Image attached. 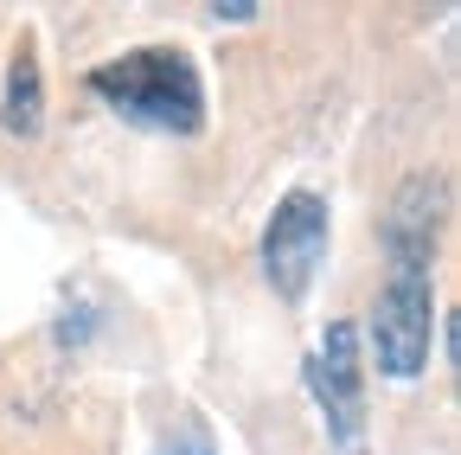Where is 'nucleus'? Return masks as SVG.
Listing matches in <instances>:
<instances>
[{
	"label": "nucleus",
	"mask_w": 461,
	"mask_h": 455,
	"mask_svg": "<svg viewBox=\"0 0 461 455\" xmlns=\"http://www.w3.org/2000/svg\"><path fill=\"white\" fill-rule=\"evenodd\" d=\"M90 90L141 129H160V135H199L205 129V84L180 45L122 51V59L90 71Z\"/></svg>",
	"instance_id": "obj_1"
},
{
	"label": "nucleus",
	"mask_w": 461,
	"mask_h": 455,
	"mask_svg": "<svg viewBox=\"0 0 461 455\" xmlns=\"http://www.w3.org/2000/svg\"><path fill=\"white\" fill-rule=\"evenodd\" d=\"M429 333H436V296H429V269L391 263L384 296L372 314V340H378V372L391 378H417L429 366Z\"/></svg>",
	"instance_id": "obj_2"
},
{
	"label": "nucleus",
	"mask_w": 461,
	"mask_h": 455,
	"mask_svg": "<svg viewBox=\"0 0 461 455\" xmlns=\"http://www.w3.org/2000/svg\"><path fill=\"white\" fill-rule=\"evenodd\" d=\"M327 263V199L321 193H288L269 212V232H263V276L282 302H302L314 269Z\"/></svg>",
	"instance_id": "obj_3"
},
{
	"label": "nucleus",
	"mask_w": 461,
	"mask_h": 455,
	"mask_svg": "<svg viewBox=\"0 0 461 455\" xmlns=\"http://www.w3.org/2000/svg\"><path fill=\"white\" fill-rule=\"evenodd\" d=\"M308 385H314V397H321L333 436H339V442H359L366 372H359V327H353V321H333V327H327V347L308 359Z\"/></svg>",
	"instance_id": "obj_4"
},
{
	"label": "nucleus",
	"mask_w": 461,
	"mask_h": 455,
	"mask_svg": "<svg viewBox=\"0 0 461 455\" xmlns=\"http://www.w3.org/2000/svg\"><path fill=\"white\" fill-rule=\"evenodd\" d=\"M442 180L436 174H411L391 199V218H384V257L391 263H411V269H429L436 263V232H442Z\"/></svg>",
	"instance_id": "obj_5"
},
{
	"label": "nucleus",
	"mask_w": 461,
	"mask_h": 455,
	"mask_svg": "<svg viewBox=\"0 0 461 455\" xmlns=\"http://www.w3.org/2000/svg\"><path fill=\"white\" fill-rule=\"evenodd\" d=\"M0 123H7V135H39L45 123V84H39V59H32V45L14 51V71H7V103H0Z\"/></svg>",
	"instance_id": "obj_6"
},
{
	"label": "nucleus",
	"mask_w": 461,
	"mask_h": 455,
	"mask_svg": "<svg viewBox=\"0 0 461 455\" xmlns=\"http://www.w3.org/2000/svg\"><path fill=\"white\" fill-rule=\"evenodd\" d=\"M212 14H218V20H250V14H263V7H257V0H218Z\"/></svg>",
	"instance_id": "obj_7"
},
{
	"label": "nucleus",
	"mask_w": 461,
	"mask_h": 455,
	"mask_svg": "<svg viewBox=\"0 0 461 455\" xmlns=\"http://www.w3.org/2000/svg\"><path fill=\"white\" fill-rule=\"evenodd\" d=\"M160 455H212V442H205L199 430H186L180 442H173V449H160Z\"/></svg>",
	"instance_id": "obj_8"
}]
</instances>
